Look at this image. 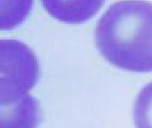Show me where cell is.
Wrapping results in <instances>:
<instances>
[{"label":"cell","mask_w":152,"mask_h":128,"mask_svg":"<svg viewBox=\"0 0 152 128\" xmlns=\"http://www.w3.org/2000/svg\"><path fill=\"white\" fill-rule=\"evenodd\" d=\"M98 51L111 65L131 72H152V3L122 0L96 26Z\"/></svg>","instance_id":"cell-1"},{"label":"cell","mask_w":152,"mask_h":128,"mask_svg":"<svg viewBox=\"0 0 152 128\" xmlns=\"http://www.w3.org/2000/svg\"><path fill=\"white\" fill-rule=\"evenodd\" d=\"M0 97L1 104L28 94L40 75L39 62L33 51L18 40H2Z\"/></svg>","instance_id":"cell-2"},{"label":"cell","mask_w":152,"mask_h":128,"mask_svg":"<svg viewBox=\"0 0 152 128\" xmlns=\"http://www.w3.org/2000/svg\"><path fill=\"white\" fill-rule=\"evenodd\" d=\"M105 0H41L53 19L68 24H80L98 12Z\"/></svg>","instance_id":"cell-3"},{"label":"cell","mask_w":152,"mask_h":128,"mask_svg":"<svg viewBox=\"0 0 152 128\" xmlns=\"http://www.w3.org/2000/svg\"><path fill=\"white\" fill-rule=\"evenodd\" d=\"M39 122V104L30 94L1 104V128H36Z\"/></svg>","instance_id":"cell-4"},{"label":"cell","mask_w":152,"mask_h":128,"mask_svg":"<svg viewBox=\"0 0 152 128\" xmlns=\"http://www.w3.org/2000/svg\"><path fill=\"white\" fill-rule=\"evenodd\" d=\"M33 0H1L0 27L2 31L12 30L29 16Z\"/></svg>","instance_id":"cell-5"},{"label":"cell","mask_w":152,"mask_h":128,"mask_svg":"<svg viewBox=\"0 0 152 128\" xmlns=\"http://www.w3.org/2000/svg\"><path fill=\"white\" fill-rule=\"evenodd\" d=\"M136 128H152V82L138 93L133 110Z\"/></svg>","instance_id":"cell-6"}]
</instances>
